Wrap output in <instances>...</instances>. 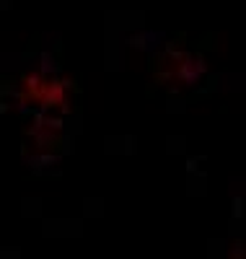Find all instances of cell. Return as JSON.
Segmentation results:
<instances>
[{
	"instance_id": "obj_1",
	"label": "cell",
	"mask_w": 246,
	"mask_h": 259,
	"mask_svg": "<svg viewBox=\"0 0 246 259\" xmlns=\"http://www.w3.org/2000/svg\"><path fill=\"white\" fill-rule=\"evenodd\" d=\"M202 70H205V65L199 62V60H187V62H182V70H179V78L187 80V83H194L199 75H202Z\"/></svg>"
}]
</instances>
